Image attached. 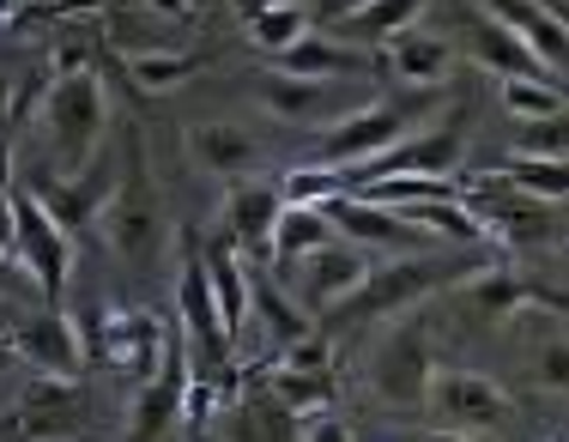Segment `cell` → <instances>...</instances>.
Masks as SVG:
<instances>
[{"instance_id":"1","label":"cell","mask_w":569,"mask_h":442,"mask_svg":"<svg viewBox=\"0 0 569 442\" xmlns=\"http://www.w3.org/2000/svg\"><path fill=\"white\" fill-rule=\"evenodd\" d=\"M103 128H110V98H103L98 67L49 73L24 115V133L43 152L37 164H24V177H79L103 152Z\"/></svg>"},{"instance_id":"2","label":"cell","mask_w":569,"mask_h":442,"mask_svg":"<svg viewBox=\"0 0 569 442\" xmlns=\"http://www.w3.org/2000/svg\"><path fill=\"white\" fill-rule=\"evenodd\" d=\"M491 254L472 249V254H400V261L376 267L363 273V285L351 291V298L340 303V321H376V315H400V310H418V303L430 298V291H455L460 279L472 273V267H485Z\"/></svg>"},{"instance_id":"3","label":"cell","mask_w":569,"mask_h":442,"mask_svg":"<svg viewBox=\"0 0 569 442\" xmlns=\"http://www.w3.org/2000/svg\"><path fill=\"white\" fill-rule=\"evenodd\" d=\"M98 224H103V243L133 267L158 261V249H164V207H158V182H152V170H146V145L140 140L121 145L116 189H110V200H103Z\"/></svg>"},{"instance_id":"4","label":"cell","mask_w":569,"mask_h":442,"mask_svg":"<svg viewBox=\"0 0 569 442\" xmlns=\"http://www.w3.org/2000/svg\"><path fill=\"white\" fill-rule=\"evenodd\" d=\"M430 376H437V352H430L425 321H395V328L376 340L370 370H363L370 394L382 400L388 412H425Z\"/></svg>"},{"instance_id":"5","label":"cell","mask_w":569,"mask_h":442,"mask_svg":"<svg viewBox=\"0 0 569 442\" xmlns=\"http://www.w3.org/2000/svg\"><path fill=\"white\" fill-rule=\"evenodd\" d=\"M460 200L472 207V219H479L485 243H558V219H563V200H533L521 189H509L497 170H485V177H467L460 182Z\"/></svg>"},{"instance_id":"6","label":"cell","mask_w":569,"mask_h":442,"mask_svg":"<svg viewBox=\"0 0 569 442\" xmlns=\"http://www.w3.org/2000/svg\"><path fill=\"white\" fill-rule=\"evenodd\" d=\"M12 261L43 298H61L67 273H73V231H61L24 182H12Z\"/></svg>"},{"instance_id":"7","label":"cell","mask_w":569,"mask_h":442,"mask_svg":"<svg viewBox=\"0 0 569 442\" xmlns=\"http://www.w3.org/2000/svg\"><path fill=\"white\" fill-rule=\"evenodd\" d=\"M425 412H437L442 431L485 436V431H503V424L515 419V400H509V388L497 376H485V370H442L437 364Z\"/></svg>"},{"instance_id":"8","label":"cell","mask_w":569,"mask_h":442,"mask_svg":"<svg viewBox=\"0 0 569 442\" xmlns=\"http://www.w3.org/2000/svg\"><path fill=\"white\" fill-rule=\"evenodd\" d=\"M363 273H370V254L333 237L328 249H316V254H303V261L279 267L273 279H279V291L297 303V310H309V315H333V310H340V303L351 298V291L363 285Z\"/></svg>"},{"instance_id":"9","label":"cell","mask_w":569,"mask_h":442,"mask_svg":"<svg viewBox=\"0 0 569 442\" xmlns=\"http://www.w3.org/2000/svg\"><path fill=\"white\" fill-rule=\"evenodd\" d=\"M406 128H412V115L395 110V103H358V110H346L340 122L316 128V164L351 177L363 158H376L382 145H395Z\"/></svg>"},{"instance_id":"10","label":"cell","mask_w":569,"mask_h":442,"mask_svg":"<svg viewBox=\"0 0 569 442\" xmlns=\"http://www.w3.org/2000/svg\"><path fill=\"white\" fill-rule=\"evenodd\" d=\"M116 158H121V145H103L79 177H19V182L43 200V212L61 224V231L79 237L86 224H98L103 200H110V189H116Z\"/></svg>"},{"instance_id":"11","label":"cell","mask_w":569,"mask_h":442,"mask_svg":"<svg viewBox=\"0 0 569 442\" xmlns=\"http://www.w3.org/2000/svg\"><path fill=\"white\" fill-rule=\"evenodd\" d=\"M188 424V345L170 340L164 345V364L140 382L128 412V442H170Z\"/></svg>"},{"instance_id":"12","label":"cell","mask_w":569,"mask_h":442,"mask_svg":"<svg viewBox=\"0 0 569 442\" xmlns=\"http://www.w3.org/2000/svg\"><path fill=\"white\" fill-rule=\"evenodd\" d=\"M455 164H460V128H430V133L406 128L395 145H382L376 158H363V164L351 170L346 189L376 182V177H442V182H449Z\"/></svg>"},{"instance_id":"13","label":"cell","mask_w":569,"mask_h":442,"mask_svg":"<svg viewBox=\"0 0 569 442\" xmlns=\"http://www.w3.org/2000/svg\"><path fill=\"white\" fill-rule=\"evenodd\" d=\"M321 212H328L333 237L351 243V249H363V254H370V249H400V254L425 249V237H418L395 207H376V200H363V194H351V189L328 194V200H321Z\"/></svg>"},{"instance_id":"14","label":"cell","mask_w":569,"mask_h":442,"mask_svg":"<svg viewBox=\"0 0 569 442\" xmlns=\"http://www.w3.org/2000/svg\"><path fill=\"white\" fill-rule=\"evenodd\" d=\"M346 79H303L284 73V67H267L261 73V103L279 115V122H303V128H328L340 122L346 110H358L351 98H340Z\"/></svg>"},{"instance_id":"15","label":"cell","mask_w":569,"mask_h":442,"mask_svg":"<svg viewBox=\"0 0 569 442\" xmlns=\"http://www.w3.org/2000/svg\"><path fill=\"white\" fill-rule=\"evenodd\" d=\"M12 352H19L37 376H79V364H86L79 328H73V315H61V310H37V315L12 321Z\"/></svg>"},{"instance_id":"16","label":"cell","mask_w":569,"mask_h":442,"mask_svg":"<svg viewBox=\"0 0 569 442\" xmlns=\"http://www.w3.org/2000/svg\"><path fill=\"white\" fill-rule=\"evenodd\" d=\"M279 207H284V194H279V182H237L224 200V231H230V243H237L242 261H273V224H279Z\"/></svg>"},{"instance_id":"17","label":"cell","mask_w":569,"mask_h":442,"mask_svg":"<svg viewBox=\"0 0 569 442\" xmlns=\"http://www.w3.org/2000/svg\"><path fill=\"white\" fill-rule=\"evenodd\" d=\"M460 43H467V49H472V61H479L485 73H497V79H558L546 61L533 56V49L521 43V37L509 31V24H497L491 12H479V7H467Z\"/></svg>"},{"instance_id":"18","label":"cell","mask_w":569,"mask_h":442,"mask_svg":"<svg viewBox=\"0 0 569 442\" xmlns=\"http://www.w3.org/2000/svg\"><path fill=\"white\" fill-rule=\"evenodd\" d=\"M19 431L31 442H61L79 431V376H37L19 400Z\"/></svg>"},{"instance_id":"19","label":"cell","mask_w":569,"mask_h":442,"mask_svg":"<svg viewBox=\"0 0 569 442\" xmlns=\"http://www.w3.org/2000/svg\"><path fill=\"white\" fill-rule=\"evenodd\" d=\"M273 67H284V73H303V79H363L370 73V49H346V43H333V37H321L316 24H309L303 37H297L291 49H279V56H267Z\"/></svg>"},{"instance_id":"20","label":"cell","mask_w":569,"mask_h":442,"mask_svg":"<svg viewBox=\"0 0 569 442\" xmlns=\"http://www.w3.org/2000/svg\"><path fill=\"white\" fill-rule=\"evenodd\" d=\"M382 61H388V73H395L400 86L430 91V86H442V79H449L455 49H449V37H430V31H418V24H406V31H395L382 43Z\"/></svg>"},{"instance_id":"21","label":"cell","mask_w":569,"mask_h":442,"mask_svg":"<svg viewBox=\"0 0 569 442\" xmlns=\"http://www.w3.org/2000/svg\"><path fill=\"white\" fill-rule=\"evenodd\" d=\"M479 12H491L497 24H509V31L521 37V43L563 79V61H569V24H563V19L539 12L533 0H479Z\"/></svg>"},{"instance_id":"22","label":"cell","mask_w":569,"mask_h":442,"mask_svg":"<svg viewBox=\"0 0 569 442\" xmlns=\"http://www.w3.org/2000/svg\"><path fill=\"white\" fill-rule=\"evenodd\" d=\"M188 158L207 177H249L254 158H261V140L237 122H194L188 128Z\"/></svg>"},{"instance_id":"23","label":"cell","mask_w":569,"mask_h":442,"mask_svg":"<svg viewBox=\"0 0 569 442\" xmlns=\"http://www.w3.org/2000/svg\"><path fill=\"white\" fill-rule=\"evenodd\" d=\"M200 267H207V285H212V303H219L230 345H237L242 333H249V261L224 243H207L200 249Z\"/></svg>"},{"instance_id":"24","label":"cell","mask_w":569,"mask_h":442,"mask_svg":"<svg viewBox=\"0 0 569 442\" xmlns=\"http://www.w3.org/2000/svg\"><path fill=\"white\" fill-rule=\"evenodd\" d=\"M333 243V224H328V212L321 207H303V200H284L279 207V224H273V273L279 267H291V261H303V254H316V249H328Z\"/></svg>"},{"instance_id":"25","label":"cell","mask_w":569,"mask_h":442,"mask_svg":"<svg viewBox=\"0 0 569 442\" xmlns=\"http://www.w3.org/2000/svg\"><path fill=\"white\" fill-rule=\"evenodd\" d=\"M425 12H430V0H363L358 12H346V19L333 24V31H346L358 49H382L388 37L406 31V24H418Z\"/></svg>"},{"instance_id":"26","label":"cell","mask_w":569,"mask_h":442,"mask_svg":"<svg viewBox=\"0 0 569 442\" xmlns=\"http://www.w3.org/2000/svg\"><path fill=\"white\" fill-rule=\"evenodd\" d=\"M249 37H254V49H261V56H279V49H291L297 37L309 31V7L303 0H249Z\"/></svg>"},{"instance_id":"27","label":"cell","mask_w":569,"mask_h":442,"mask_svg":"<svg viewBox=\"0 0 569 442\" xmlns=\"http://www.w3.org/2000/svg\"><path fill=\"white\" fill-rule=\"evenodd\" d=\"M121 67H128V79L140 91L164 98V91L188 86L200 73V56H188V49H133V56H121Z\"/></svg>"},{"instance_id":"28","label":"cell","mask_w":569,"mask_h":442,"mask_svg":"<svg viewBox=\"0 0 569 442\" xmlns=\"http://www.w3.org/2000/svg\"><path fill=\"white\" fill-rule=\"evenodd\" d=\"M267 394H273L297 424L333 406V382H328V370H284V364H279L273 376H267Z\"/></svg>"},{"instance_id":"29","label":"cell","mask_w":569,"mask_h":442,"mask_svg":"<svg viewBox=\"0 0 569 442\" xmlns=\"http://www.w3.org/2000/svg\"><path fill=\"white\" fill-rule=\"evenodd\" d=\"M497 177H503L509 189L533 194V200H563V194H569V170H563V158H527V152H509L503 164H497Z\"/></svg>"},{"instance_id":"30","label":"cell","mask_w":569,"mask_h":442,"mask_svg":"<svg viewBox=\"0 0 569 442\" xmlns=\"http://www.w3.org/2000/svg\"><path fill=\"white\" fill-rule=\"evenodd\" d=\"M497 98L515 122H546L563 115V79H497Z\"/></svg>"},{"instance_id":"31","label":"cell","mask_w":569,"mask_h":442,"mask_svg":"<svg viewBox=\"0 0 569 442\" xmlns=\"http://www.w3.org/2000/svg\"><path fill=\"white\" fill-rule=\"evenodd\" d=\"M346 189V177L340 170H328V164H303V170H291V177L279 182V194L284 200H303V207H321L328 194H340Z\"/></svg>"},{"instance_id":"32","label":"cell","mask_w":569,"mask_h":442,"mask_svg":"<svg viewBox=\"0 0 569 442\" xmlns=\"http://www.w3.org/2000/svg\"><path fill=\"white\" fill-rule=\"evenodd\" d=\"M515 152L527 158H563V115H546V122H521V140Z\"/></svg>"},{"instance_id":"33","label":"cell","mask_w":569,"mask_h":442,"mask_svg":"<svg viewBox=\"0 0 569 442\" xmlns=\"http://www.w3.org/2000/svg\"><path fill=\"white\" fill-rule=\"evenodd\" d=\"M284 370H328V340H316V333L284 340Z\"/></svg>"},{"instance_id":"34","label":"cell","mask_w":569,"mask_h":442,"mask_svg":"<svg viewBox=\"0 0 569 442\" xmlns=\"http://www.w3.org/2000/svg\"><path fill=\"white\" fill-rule=\"evenodd\" d=\"M297 442H351V431L333 419V412H316V419H303V436Z\"/></svg>"},{"instance_id":"35","label":"cell","mask_w":569,"mask_h":442,"mask_svg":"<svg viewBox=\"0 0 569 442\" xmlns=\"http://www.w3.org/2000/svg\"><path fill=\"white\" fill-rule=\"evenodd\" d=\"M358 7H363V0H321V7L309 12V19H321V24H340L346 12H358Z\"/></svg>"},{"instance_id":"36","label":"cell","mask_w":569,"mask_h":442,"mask_svg":"<svg viewBox=\"0 0 569 442\" xmlns=\"http://www.w3.org/2000/svg\"><path fill=\"white\" fill-rule=\"evenodd\" d=\"M406 442H479V436H467V431H412Z\"/></svg>"},{"instance_id":"37","label":"cell","mask_w":569,"mask_h":442,"mask_svg":"<svg viewBox=\"0 0 569 442\" xmlns=\"http://www.w3.org/2000/svg\"><path fill=\"white\" fill-rule=\"evenodd\" d=\"M19 285V267H12V254H0V291Z\"/></svg>"},{"instance_id":"38","label":"cell","mask_w":569,"mask_h":442,"mask_svg":"<svg viewBox=\"0 0 569 442\" xmlns=\"http://www.w3.org/2000/svg\"><path fill=\"white\" fill-rule=\"evenodd\" d=\"M539 12H551V19H569V0H533Z\"/></svg>"},{"instance_id":"39","label":"cell","mask_w":569,"mask_h":442,"mask_svg":"<svg viewBox=\"0 0 569 442\" xmlns=\"http://www.w3.org/2000/svg\"><path fill=\"white\" fill-rule=\"evenodd\" d=\"M12 12H19V0H0V19H12Z\"/></svg>"},{"instance_id":"40","label":"cell","mask_w":569,"mask_h":442,"mask_svg":"<svg viewBox=\"0 0 569 442\" xmlns=\"http://www.w3.org/2000/svg\"><path fill=\"white\" fill-rule=\"evenodd\" d=\"M0 122H7V79H0Z\"/></svg>"},{"instance_id":"41","label":"cell","mask_w":569,"mask_h":442,"mask_svg":"<svg viewBox=\"0 0 569 442\" xmlns=\"http://www.w3.org/2000/svg\"><path fill=\"white\" fill-rule=\"evenodd\" d=\"M188 7H194V12H200V7H212V0H188Z\"/></svg>"},{"instance_id":"42","label":"cell","mask_w":569,"mask_h":442,"mask_svg":"<svg viewBox=\"0 0 569 442\" xmlns=\"http://www.w3.org/2000/svg\"><path fill=\"white\" fill-rule=\"evenodd\" d=\"M0 370H7V345H0Z\"/></svg>"}]
</instances>
